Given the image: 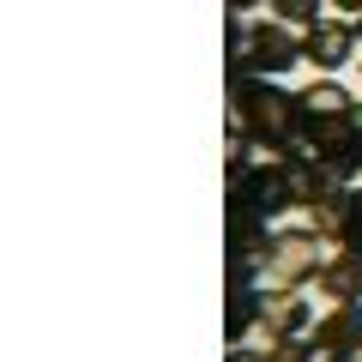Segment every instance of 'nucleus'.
Listing matches in <instances>:
<instances>
[{"label":"nucleus","instance_id":"1","mask_svg":"<svg viewBox=\"0 0 362 362\" xmlns=\"http://www.w3.org/2000/svg\"><path fill=\"white\" fill-rule=\"evenodd\" d=\"M230 115H235V139L259 145V151H278L296 139V97L272 78H254V73H235L230 85Z\"/></svg>","mask_w":362,"mask_h":362},{"label":"nucleus","instance_id":"2","mask_svg":"<svg viewBox=\"0 0 362 362\" xmlns=\"http://www.w3.org/2000/svg\"><path fill=\"white\" fill-rule=\"evenodd\" d=\"M302 61V37H290L284 18H235L230 25V66L254 78H278Z\"/></svg>","mask_w":362,"mask_h":362},{"label":"nucleus","instance_id":"3","mask_svg":"<svg viewBox=\"0 0 362 362\" xmlns=\"http://www.w3.org/2000/svg\"><path fill=\"white\" fill-rule=\"evenodd\" d=\"M320 235L314 230H272L266 242V259H259V278L272 290H308L320 284Z\"/></svg>","mask_w":362,"mask_h":362},{"label":"nucleus","instance_id":"4","mask_svg":"<svg viewBox=\"0 0 362 362\" xmlns=\"http://www.w3.org/2000/svg\"><path fill=\"white\" fill-rule=\"evenodd\" d=\"M254 326L272 338V344H284V338H314V314H308V302H302V290L259 284L254 290Z\"/></svg>","mask_w":362,"mask_h":362},{"label":"nucleus","instance_id":"5","mask_svg":"<svg viewBox=\"0 0 362 362\" xmlns=\"http://www.w3.org/2000/svg\"><path fill=\"white\" fill-rule=\"evenodd\" d=\"M308 230L320 235L326 247H362V181L356 187H344L338 199H326V206H314L308 211Z\"/></svg>","mask_w":362,"mask_h":362},{"label":"nucleus","instance_id":"6","mask_svg":"<svg viewBox=\"0 0 362 362\" xmlns=\"http://www.w3.org/2000/svg\"><path fill=\"white\" fill-rule=\"evenodd\" d=\"M350 54H356V25H344V18H320L302 30V61L314 73H338Z\"/></svg>","mask_w":362,"mask_h":362},{"label":"nucleus","instance_id":"7","mask_svg":"<svg viewBox=\"0 0 362 362\" xmlns=\"http://www.w3.org/2000/svg\"><path fill=\"white\" fill-rule=\"evenodd\" d=\"M296 109L308 121H356V97H350L344 85H332V73H320V85H302Z\"/></svg>","mask_w":362,"mask_h":362},{"label":"nucleus","instance_id":"8","mask_svg":"<svg viewBox=\"0 0 362 362\" xmlns=\"http://www.w3.org/2000/svg\"><path fill=\"white\" fill-rule=\"evenodd\" d=\"M320 290H326V302H362V247H338V254H326Z\"/></svg>","mask_w":362,"mask_h":362},{"label":"nucleus","instance_id":"9","mask_svg":"<svg viewBox=\"0 0 362 362\" xmlns=\"http://www.w3.org/2000/svg\"><path fill=\"white\" fill-rule=\"evenodd\" d=\"M320 350H362V302H332L326 320H314Z\"/></svg>","mask_w":362,"mask_h":362},{"label":"nucleus","instance_id":"10","mask_svg":"<svg viewBox=\"0 0 362 362\" xmlns=\"http://www.w3.org/2000/svg\"><path fill=\"white\" fill-rule=\"evenodd\" d=\"M272 18L308 30V25H320V0H272Z\"/></svg>","mask_w":362,"mask_h":362},{"label":"nucleus","instance_id":"11","mask_svg":"<svg viewBox=\"0 0 362 362\" xmlns=\"http://www.w3.org/2000/svg\"><path fill=\"white\" fill-rule=\"evenodd\" d=\"M254 290H259V284H235V302H230V338L254 332Z\"/></svg>","mask_w":362,"mask_h":362},{"label":"nucleus","instance_id":"12","mask_svg":"<svg viewBox=\"0 0 362 362\" xmlns=\"http://www.w3.org/2000/svg\"><path fill=\"white\" fill-rule=\"evenodd\" d=\"M266 356L272 362H320V344H314V338H284V344H272Z\"/></svg>","mask_w":362,"mask_h":362},{"label":"nucleus","instance_id":"13","mask_svg":"<svg viewBox=\"0 0 362 362\" xmlns=\"http://www.w3.org/2000/svg\"><path fill=\"white\" fill-rule=\"evenodd\" d=\"M320 362H362V350H320Z\"/></svg>","mask_w":362,"mask_h":362},{"label":"nucleus","instance_id":"14","mask_svg":"<svg viewBox=\"0 0 362 362\" xmlns=\"http://www.w3.org/2000/svg\"><path fill=\"white\" fill-rule=\"evenodd\" d=\"M230 362H272L266 350H230Z\"/></svg>","mask_w":362,"mask_h":362},{"label":"nucleus","instance_id":"15","mask_svg":"<svg viewBox=\"0 0 362 362\" xmlns=\"http://www.w3.org/2000/svg\"><path fill=\"white\" fill-rule=\"evenodd\" d=\"M338 13H350V18H362V0H332Z\"/></svg>","mask_w":362,"mask_h":362},{"label":"nucleus","instance_id":"16","mask_svg":"<svg viewBox=\"0 0 362 362\" xmlns=\"http://www.w3.org/2000/svg\"><path fill=\"white\" fill-rule=\"evenodd\" d=\"M230 6H235V13H247V6H259V0H230Z\"/></svg>","mask_w":362,"mask_h":362},{"label":"nucleus","instance_id":"17","mask_svg":"<svg viewBox=\"0 0 362 362\" xmlns=\"http://www.w3.org/2000/svg\"><path fill=\"white\" fill-rule=\"evenodd\" d=\"M356 42H362V18H356Z\"/></svg>","mask_w":362,"mask_h":362}]
</instances>
